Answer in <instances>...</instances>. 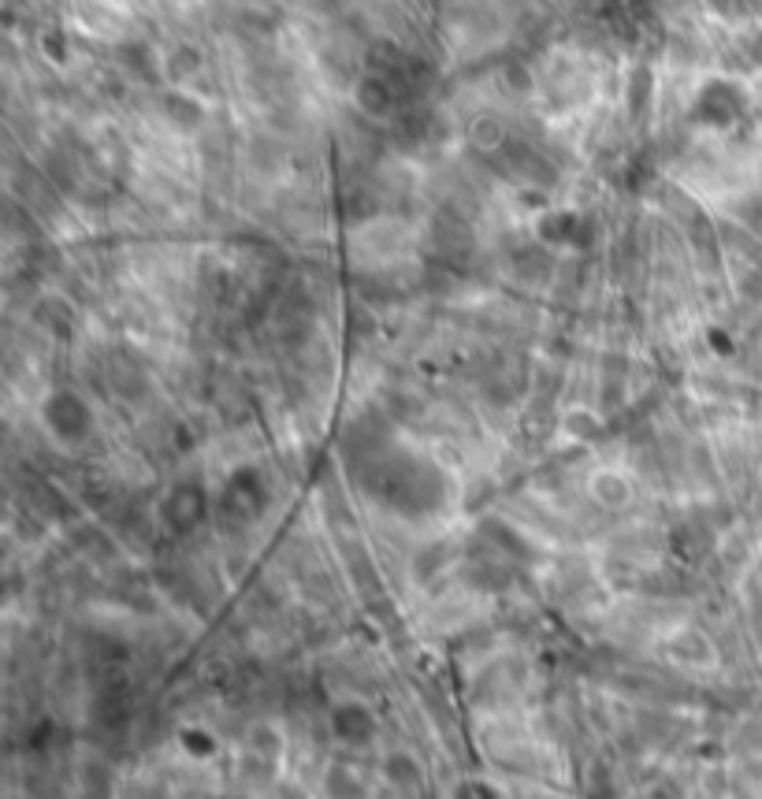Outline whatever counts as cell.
Returning <instances> with one entry per match:
<instances>
[{
    "instance_id": "cell-5",
    "label": "cell",
    "mask_w": 762,
    "mask_h": 799,
    "mask_svg": "<svg viewBox=\"0 0 762 799\" xmlns=\"http://www.w3.org/2000/svg\"><path fill=\"white\" fill-rule=\"evenodd\" d=\"M588 492H592V498L603 506V510L618 513V510H625V506L632 503V480L625 476V472L603 469V472H595V476L588 480Z\"/></svg>"
},
{
    "instance_id": "cell-10",
    "label": "cell",
    "mask_w": 762,
    "mask_h": 799,
    "mask_svg": "<svg viewBox=\"0 0 762 799\" xmlns=\"http://www.w3.org/2000/svg\"><path fill=\"white\" fill-rule=\"evenodd\" d=\"M183 743L194 751V755H213V737H202V729H186Z\"/></svg>"
},
{
    "instance_id": "cell-6",
    "label": "cell",
    "mask_w": 762,
    "mask_h": 799,
    "mask_svg": "<svg viewBox=\"0 0 762 799\" xmlns=\"http://www.w3.org/2000/svg\"><path fill=\"white\" fill-rule=\"evenodd\" d=\"M540 239L551 242V246H580L584 242V231H588V220L577 213H566V208H558V213H547L540 220Z\"/></svg>"
},
{
    "instance_id": "cell-11",
    "label": "cell",
    "mask_w": 762,
    "mask_h": 799,
    "mask_svg": "<svg viewBox=\"0 0 762 799\" xmlns=\"http://www.w3.org/2000/svg\"><path fill=\"white\" fill-rule=\"evenodd\" d=\"M748 220H751V227H755V231H762V194L755 197V205L748 208Z\"/></svg>"
},
{
    "instance_id": "cell-3",
    "label": "cell",
    "mask_w": 762,
    "mask_h": 799,
    "mask_svg": "<svg viewBox=\"0 0 762 799\" xmlns=\"http://www.w3.org/2000/svg\"><path fill=\"white\" fill-rule=\"evenodd\" d=\"M328 722H331L335 740L350 743V748H365V743L376 740V733H379L376 714H372L365 703H358V699L335 703L331 714H328Z\"/></svg>"
},
{
    "instance_id": "cell-9",
    "label": "cell",
    "mask_w": 762,
    "mask_h": 799,
    "mask_svg": "<svg viewBox=\"0 0 762 799\" xmlns=\"http://www.w3.org/2000/svg\"><path fill=\"white\" fill-rule=\"evenodd\" d=\"M384 777L398 788H413L416 780H421V766H416L410 755H391L384 762Z\"/></svg>"
},
{
    "instance_id": "cell-1",
    "label": "cell",
    "mask_w": 762,
    "mask_h": 799,
    "mask_svg": "<svg viewBox=\"0 0 762 799\" xmlns=\"http://www.w3.org/2000/svg\"><path fill=\"white\" fill-rule=\"evenodd\" d=\"M41 421L60 443H83L94 432V410L75 390H52L41 405Z\"/></svg>"
},
{
    "instance_id": "cell-2",
    "label": "cell",
    "mask_w": 762,
    "mask_h": 799,
    "mask_svg": "<svg viewBox=\"0 0 762 799\" xmlns=\"http://www.w3.org/2000/svg\"><path fill=\"white\" fill-rule=\"evenodd\" d=\"M743 112H748V97H743V89L737 83H729V78L706 83L692 105V120L700 126H718V131L740 123Z\"/></svg>"
},
{
    "instance_id": "cell-8",
    "label": "cell",
    "mask_w": 762,
    "mask_h": 799,
    "mask_svg": "<svg viewBox=\"0 0 762 799\" xmlns=\"http://www.w3.org/2000/svg\"><path fill=\"white\" fill-rule=\"evenodd\" d=\"M358 105L365 108L368 116H387V112H391V105H395L391 78H384V75H376V71H372V75L358 89Z\"/></svg>"
},
{
    "instance_id": "cell-4",
    "label": "cell",
    "mask_w": 762,
    "mask_h": 799,
    "mask_svg": "<svg viewBox=\"0 0 762 799\" xmlns=\"http://www.w3.org/2000/svg\"><path fill=\"white\" fill-rule=\"evenodd\" d=\"M205 510H208V498L197 484L176 487V492L168 495V506H165L171 529H194V524H202Z\"/></svg>"
},
{
    "instance_id": "cell-7",
    "label": "cell",
    "mask_w": 762,
    "mask_h": 799,
    "mask_svg": "<svg viewBox=\"0 0 762 799\" xmlns=\"http://www.w3.org/2000/svg\"><path fill=\"white\" fill-rule=\"evenodd\" d=\"M246 484H250V472H242V476H234L231 484H227V495H223L227 510H234V506H239V521H250V517H257L268 506L265 487H257V492H246Z\"/></svg>"
}]
</instances>
